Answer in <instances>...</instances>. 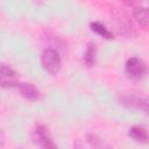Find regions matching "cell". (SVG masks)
<instances>
[{
    "label": "cell",
    "instance_id": "6da1fadb",
    "mask_svg": "<svg viewBox=\"0 0 149 149\" xmlns=\"http://www.w3.org/2000/svg\"><path fill=\"white\" fill-rule=\"evenodd\" d=\"M112 23L115 28V30L118 31L119 35L125 36L127 38H130L133 36H135L136 31H135V27L132 22V20L129 19V16L122 12H115L112 15Z\"/></svg>",
    "mask_w": 149,
    "mask_h": 149
},
{
    "label": "cell",
    "instance_id": "7a4b0ae2",
    "mask_svg": "<svg viewBox=\"0 0 149 149\" xmlns=\"http://www.w3.org/2000/svg\"><path fill=\"white\" fill-rule=\"evenodd\" d=\"M41 64L43 69L50 74H57L62 66V61L58 51L51 48H47L45 50H43V52L41 54Z\"/></svg>",
    "mask_w": 149,
    "mask_h": 149
},
{
    "label": "cell",
    "instance_id": "3957f363",
    "mask_svg": "<svg viewBox=\"0 0 149 149\" xmlns=\"http://www.w3.org/2000/svg\"><path fill=\"white\" fill-rule=\"evenodd\" d=\"M121 105L127 108L140 109L146 114H149V98L137 97L134 94H123L119 98Z\"/></svg>",
    "mask_w": 149,
    "mask_h": 149
},
{
    "label": "cell",
    "instance_id": "277c9868",
    "mask_svg": "<svg viewBox=\"0 0 149 149\" xmlns=\"http://www.w3.org/2000/svg\"><path fill=\"white\" fill-rule=\"evenodd\" d=\"M126 74L132 79H140L142 78L147 72V65L146 63L140 59L139 57H132L126 62L125 65Z\"/></svg>",
    "mask_w": 149,
    "mask_h": 149
},
{
    "label": "cell",
    "instance_id": "5b68a950",
    "mask_svg": "<svg viewBox=\"0 0 149 149\" xmlns=\"http://www.w3.org/2000/svg\"><path fill=\"white\" fill-rule=\"evenodd\" d=\"M33 142L35 143V146H37L40 148H44V149L56 148V144L51 140L47 127H44L42 125H38L35 127V129L33 132Z\"/></svg>",
    "mask_w": 149,
    "mask_h": 149
},
{
    "label": "cell",
    "instance_id": "8992f818",
    "mask_svg": "<svg viewBox=\"0 0 149 149\" xmlns=\"http://www.w3.org/2000/svg\"><path fill=\"white\" fill-rule=\"evenodd\" d=\"M20 94L28 101H37L41 98V93L37 87H35L33 84L29 83H16L15 86Z\"/></svg>",
    "mask_w": 149,
    "mask_h": 149
},
{
    "label": "cell",
    "instance_id": "52a82bcc",
    "mask_svg": "<svg viewBox=\"0 0 149 149\" xmlns=\"http://www.w3.org/2000/svg\"><path fill=\"white\" fill-rule=\"evenodd\" d=\"M15 71L7 64L2 63L0 68V77H1V86L3 88L6 87H15L16 83L15 81Z\"/></svg>",
    "mask_w": 149,
    "mask_h": 149
},
{
    "label": "cell",
    "instance_id": "ba28073f",
    "mask_svg": "<svg viewBox=\"0 0 149 149\" xmlns=\"http://www.w3.org/2000/svg\"><path fill=\"white\" fill-rule=\"evenodd\" d=\"M129 137L139 143H149V132L142 126H134L128 132Z\"/></svg>",
    "mask_w": 149,
    "mask_h": 149
},
{
    "label": "cell",
    "instance_id": "9c48e42d",
    "mask_svg": "<svg viewBox=\"0 0 149 149\" xmlns=\"http://www.w3.org/2000/svg\"><path fill=\"white\" fill-rule=\"evenodd\" d=\"M133 17L142 27H149V8L147 7H135L133 10Z\"/></svg>",
    "mask_w": 149,
    "mask_h": 149
},
{
    "label": "cell",
    "instance_id": "30bf717a",
    "mask_svg": "<svg viewBox=\"0 0 149 149\" xmlns=\"http://www.w3.org/2000/svg\"><path fill=\"white\" fill-rule=\"evenodd\" d=\"M95 61H97V44L94 42H90L84 54V64L87 68H92L95 65Z\"/></svg>",
    "mask_w": 149,
    "mask_h": 149
},
{
    "label": "cell",
    "instance_id": "8fae6325",
    "mask_svg": "<svg viewBox=\"0 0 149 149\" xmlns=\"http://www.w3.org/2000/svg\"><path fill=\"white\" fill-rule=\"evenodd\" d=\"M90 27H91V30L94 31L95 34H98L99 36H101L102 38L105 40H113L114 38V35L112 31H109L102 23L100 22H91L90 23Z\"/></svg>",
    "mask_w": 149,
    "mask_h": 149
},
{
    "label": "cell",
    "instance_id": "7c38bea8",
    "mask_svg": "<svg viewBox=\"0 0 149 149\" xmlns=\"http://www.w3.org/2000/svg\"><path fill=\"white\" fill-rule=\"evenodd\" d=\"M87 141H88V143H90L92 147H94V148H99V147L102 146V144H101V141H100L95 135H93V134H88V135H87Z\"/></svg>",
    "mask_w": 149,
    "mask_h": 149
},
{
    "label": "cell",
    "instance_id": "4fadbf2b",
    "mask_svg": "<svg viewBox=\"0 0 149 149\" xmlns=\"http://www.w3.org/2000/svg\"><path fill=\"white\" fill-rule=\"evenodd\" d=\"M125 6H128V7H137L142 0H120Z\"/></svg>",
    "mask_w": 149,
    "mask_h": 149
}]
</instances>
